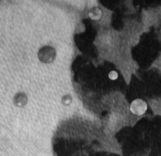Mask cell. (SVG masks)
Here are the masks:
<instances>
[{
	"instance_id": "2",
	"label": "cell",
	"mask_w": 161,
	"mask_h": 156,
	"mask_svg": "<svg viewBox=\"0 0 161 156\" xmlns=\"http://www.w3.org/2000/svg\"><path fill=\"white\" fill-rule=\"evenodd\" d=\"M22 95H23V94H19L15 96L14 103H15V105H17L19 106H22L26 104V103H27V98H26V96L25 94H24L23 96H22Z\"/></svg>"
},
{
	"instance_id": "4",
	"label": "cell",
	"mask_w": 161,
	"mask_h": 156,
	"mask_svg": "<svg viewBox=\"0 0 161 156\" xmlns=\"http://www.w3.org/2000/svg\"><path fill=\"white\" fill-rule=\"evenodd\" d=\"M108 78L111 79V80H115L118 78V73L114 71H112L108 73Z\"/></svg>"
},
{
	"instance_id": "5",
	"label": "cell",
	"mask_w": 161,
	"mask_h": 156,
	"mask_svg": "<svg viewBox=\"0 0 161 156\" xmlns=\"http://www.w3.org/2000/svg\"><path fill=\"white\" fill-rule=\"evenodd\" d=\"M71 102V97L70 96H64L62 99V103L64 105L70 104Z\"/></svg>"
},
{
	"instance_id": "3",
	"label": "cell",
	"mask_w": 161,
	"mask_h": 156,
	"mask_svg": "<svg viewBox=\"0 0 161 156\" xmlns=\"http://www.w3.org/2000/svg\"><path fill=\"white\" fill-rule=\"evenodd\" d=\"M89 16L91 17V19H94V20H97V19H101V12L98 10V11H95V12H91L89 13Z\"/></svg>"
},
{
	"instance_id": "1",
	"label": "cell",
	"mask_w": 161,
	"mask_h": 156,
	"mask_svg": "<svg viewBox=\"0 0 161 156\" xmlns=\"http://www.w3.org/2000/svg\"><path fill=\"white\" fill-rule=\"evenodd\" d=\"M130 111L132 112L134 114L141 116L146 112L147 109V105L145 101L142 100H135L133 101L130 104Z\"/></svg>"
}]
</instances>
